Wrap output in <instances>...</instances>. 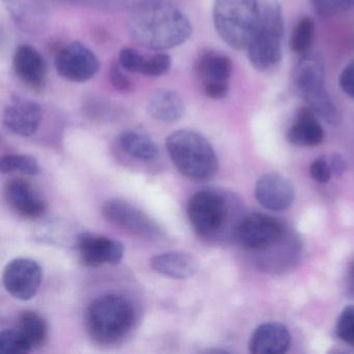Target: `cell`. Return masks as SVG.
Returning <instances> with one entry per match:
<instances>
[{
  "mask_svg": "<svg viewBox=\"0 0 354 354\" xmlns=\"http://www.w3.org/2000/svg\"><path fill=\"white\" fill-rule=\"evenodd\" d=\"M257 201L271 211L287 210L294 201V187L289 180L279 174L263 176L254 188Z\"/></svg>",
  "mask_w": 354,
  "mask_h": 354,
  "instance_id": "obj_14",
  "label": "cell"
},
{
  "mask_svg": "<svg viewBox=\"0 0 354 354\" xmlns=\"http://www.w3.org/2000/svg\"><path fill=\"white\" fill-rule=\"evenodd\" d=\"M283 236L285 227L277 219L254 213L240 221L234 237L246 250L264 252L279 243Z\"/></svg>",
  "mask_w": 354,
  "mask_h": 354,
  "instance_id": "obj_9",
  "label": "cell"
},
{
  "mask_svg": "<svg viewBox=\"0 0 354 354\" xmlns=\"http://www.w3.org/2000/svg\"><path fill=\"white\" fill-rule=\"evenodd\" d=\"M283 36L281 6L274 0H267L261 8L258 28L248 48V57L254 69L266 71L279 63Z\"/></svg>",
  "mask_w": 354,
  "mask_h": 354,
  "instance_id": "obj_5",
  "label": "cell"
},
{
  "mask_svg": "<svg viewBox=\"0 0 354 354\" xmlns=\"http://www.w3.org/2000/svg\"><path fill=\"white\" fill-rule=\"evenodd\" d=\"M127 26L134 42L157 51L183 44L192 32L187 16L165 0H150L134 8Z\"/></svg>",
  "mask_w": 354,
  "mask_h": 354,
  "instance_id": "obj_1",
  "label": "cell"
},
{
  "mask_svg": "<svg viewBox=\"0 0 354 354\" xmlns=\"http://www.w3.org/2000/svg\"><path fill=\"white\" fill-rule=\"evenodd\" d=\"M42 121V109L28 99L14 100L3 113L6 128L15 136L28 138L36 133Z\"/></svg>",
  "mask_w": 354,
  "mask_h": 354,
  "instance_id": "obj_16",
  "label": "cell"
},
{
  "mask_svg": "<svg viewBox=\"0 0 354 354\" xmlns=\"http://www.w3.org/2000/svg\"><path fill=\"white\" fill-rule=\"evenodd\" d=\"M287 138L296 146H318L324 138V130L317 119L316 113L308 107H304L296 115L291 127L288 130Z\"/></svg>",
  "mask_w": 354,
  "mask_h": 354,
  "instance_id": "obj_19",
  "label": "cell"
},
{
  "mask_svg": "<svg viewBox=\"0 0 354 354\" xmlns=\"http://www.w3.org/2000/svg\"><path fill=\"white\" fill-rule=\"evenodd\" d=\"M196 71L205 95L213 100H221L229 93L232 73L231 59L223 53L207 51L201 55Z\"/></svg>",
  "mask_w": 354,
  "mask_h": 354,
  "instance_id": "obj_11",
  "label": "cell"
},
{
  "mask_svg": "<svg viewBox=\"0 0 354 354\" xmlns=\"http://www.w3.org/2000/svg\"><path fill=\"white\" fill-rule=\"evenodd\" d=\"M16 328L28 342L32 349H38L46 343L48 324L46 320L34 310H26L20 315Z\"/></svg>",
  "mask_w": 354,
  "mask_h": 354,
  "instance_id": "obj_22",
  "label": "cell"
},
{
  "mask_svg": "<svg viewBox=\"0 0 354 354\" xmlns=\"http://www.w3.org/2000/svg\"><path fill=\"white\" fill-rule=\"evenodd\" d=\"M76 246L82 264L88 267L119 264L124 257L121 242L96 234H80L76 239Z\"/></svg>",
  "mask_w": 354,
  "mask_h": 354,
  "instance_id": "obj_13",
  "label": "cell"
},
{
  "mask_svg": "<svg viewBox=\"0 0 354 354\" xmlns=\"http://www.w3.org/2000/svg\"><path fill=\"white\" fill-rule=\"evenodd\" d=\"M291 335L279 323H264L257 327L250 339V351L254 354H281L289 349Z\"/></svg>",
  "mask_w": 354,
  "mask_h": 354,
  "instance_id": "obj_18",
  "label": "cell"
},
{
  "mask_svg": "<svg viewBox=\"0 0 354 354\" xmlns=\"http://www.w3.org/2000/svg\"><path fill=\"white\" fill-rule=\"evenodd\" d=\"M32 350L28 342L17 328L6 329L0 333V352L6 354H28Z\"/></svg>",
  "mask_w": 354,
  "mask_h": 354,
  "instance_id": "obj_26",
  "label": "cell"
},
{
  "mask_svg": "<svg viewBox=\"0 0 354 354\" xmlns=\"http://www.w3.org/2000/svg\"><path fill=\"white\" fill-rule=\"evenodd\" d=\"M101 211L109 223L132 235L150 240L165 237L162 229L154 219L126 201L119 198L107 201L103 204Z\"/></svg>",
  "mask_w": 354,
  "mask_h": 354,
  "instance_id": "obj_8",
  "label": "cell"
},
{
  "mask_svg": "<svg viewBox=\"0 0 354 354\" xmlns=\"http://www.w3.org/2000/svg\"><path fill=\"white\" fill-rule=\"evenodd\" d=\"M134 310L127 298L117 294L100 296L91 302L84 317L86 331L100 345H113L129 333Z\"/></svg>",
  "mask_w": 354,
  "mask_h": 354,
  "instance_id": "obj_2",
  "label": "cell"
},
{
  "mask_svg": "<svg viewBox=\"0 0 354 354\" xmlns=\"http://www.w3.org/2000/svg\"><path fill=\"white\" fill-rule=\"evenodd\" d=\"M315 24L310 17H304L294 26L292 32L291 49L298 55H304L310 50L314 40Z\"/></svg>",
  "mask_w": 354,
  "mask_h": 354,
  "instance_id": "obj_25",
  "label": "cell"
},
{
  "mask_svg": "<svg viewBox=\"0 0 354 354\" xmlns=\"http://www.w3.org/2000/svg\"><path fill=\"white\" fill-rule=\"evenodd\" d=\"M145 59L138 50L131 48V47H126L123 48L119 55V62L118 63L121 65L126 71L129 72H142L144 67Z\"/></svg>",
  "mask_w": 354,
  "mask_h": 354,
  "instance_id": "obj_30",
  "label": "cell"
},
{
  "mask_svg": "<svg viewBox=\"0 0 354 354\" xmlns=\"http://www.w3.org/2000/svg\"><path fill=\"white\" fill-rule=\"evenodd\" d=\"M312 3L319 15L333 17L353 7L354 0H312Z\"/></svg>",
  "mask_w": 354,
  "mask_h": 354,
  "instance_id": "obj_29",
  "label": "cell"
},
{
  "mask_svg": "<svg viewBox=\"0 0 354 354\" xmlns=\"http://www.w3.org/2000/svg\"><path fill=\"white\" fill-rule=\"evenodd\" d=\"M329 165H330L331 171L335 174L337 177H341L344 173H345L346 165L345 159L339 154L331 155L330 158L328 160Z\"/></svg>",
  "mask_w": 354,
  "mask_h": 354,
  "instance_id": "obj_34",
  "label": "cell"
},
{
  "mask_svg": "<svg viewBox=\"0 0 354 354\" xmlns=\"http://www.w3.org/2000/svg\"><path fill=\"white\" fill-rule=\"evenodd\" d=\"M293 84L308 109L327 123L339 125L341 117L325 86L324 69L320 59L304 57L294 69Z\"/></svg>",
  "mask_w": 354,
  "mask_h": 354,
  "instance_id": "obj_6",
  "label": "cell"
},
{
  "mask_svg": "<svg viewBox=\"0 0 354 354\" xmlns=\"http://www.w3.org/2000/svg\"><path fill=\"white\" fill-rule=\"evenodd\" d=\"M120 144L128 154L140 160L152 161L158 156L159 151L156 144L149 136L140 132L132 130L122 132Z\"/></svg>",
  "mask_w": 354,
  "mask_h": 354,
  "instance_id": "obj_23",
  "label": "cell"
},
{
  "mask_svg": "<svg viewBox=\"0 0 354 354\" xmlns=\"http://www.w3.org/2000/svg\"><path fill=\"white\" fill-rule=\"evenodd\" d=\"M231 202L223 192L204 189L189 200L187 215L196 235L205 239L218 237L232 217Z\"/></svg>",
  "mask_w": 354,
  "mask_h": 354,
  "instance_id": "obj_7",
  "label": "cell"
},
{
  "mask_svg": "<svg viewBox=\"0 0 354 354\" xmlns=\"http://www.w3.org/2000/svg\"><path fill=\"white\" fill-rule=\"evenodd\" d=\"M167 152L178 171L188 179L205 181L218 169V159L212 145L194 130H178L167 138Z\"/></svg>",
  "mask_w": 354,
  "mask_h": 354,
  "instance_id": "obj_3",
  "label": "cell"
},
{
  "mask_svg": "<svg viewBox=\"0 0 354 354\" xmlns=\"http://www.w3.org/2000/svg\"><path fill=\"white\" fill-rule=\"evenodd\" d=\"M122 69L123 68L119 63L113 64L111 71H109V77H111V84L117 90L121 91V92H128L131 90L132 82Z\"/></svg>",
  "mask_w": 354,
  "mask_h": 354,
  "instance_id": "obj_32",
  "label": "cell"
},
{
  "mask_svg": "<svg viewBox=\"0 0 354 354\" xmlns=\"http://www.w3.org/2000/svg\"><path fill=\"white\" fill-rule=\"evenodd\" d=\"M260 11L258 0H214L215 30L232 48L248 49L258 28Z\"/></svg>",
  "mask_w": 354,
  "mask_h": 354,
  "instance_id": "obj_4",
  "label": "cell"
},
{
  "mask_svg": "<svg viewBox=\"0 0 354 354\" xmlns=\"http://www.w3.org/2000/svg\"><path fill=\"white\" fill-rule=\"evenodd\" d=\"M149 115L162 123H176L183 118L185 105L181 97L171 90H159L149 99Z\"/></svg>",
  "mask_w": 354,
  "mask_h": 354,
  "instance_id": "obj_21",
  "label": "cell"
},
{
  "mask_svg": "<svg viewBox=\"0 0 354 354\" xmlns=\"http://www.w3.org/2000/svg\"><path fill=\"white\" fill-rule=\"evenodd\" d=\"M42 283V269L32 259L19 258L11 261L3 271V285L13 297L19 300L32 299L38 293Z\"/></svg>",
  "mask_w": 354,
  "mask_h": 354,
  "instance_id": "obj_12",
  "label": "cell"
},
{
  "mask_svg": "<svg viewBox=\"0 0 354 354\" xmlns=\"http://www.w3.org/2000/svg\"><path fill=\"white\" fill-rule=\"evenodd\" d=\"M99 61L94 53L80 42L66 45L57 53L55 68L57 73L72 82L92 80L98 72Z\"/></svg>",
  "mask_w": 354,
  "mask_h": 354,
  "instance_id": "obj_10",
  "label": "cell"
},
{
  "mask_svg": "<svg viewBox=\"0 0 354 354\" xmlns=\"http://www.w3.org/2000/svg\"><path fill=\"white\" fill-rule=\"evenodd\" d=\"M0 171L3 174L21 173L36 176L40 173V165L35 157L30 155H7L0 160Z\"/></svg>",
  "mask_w": 354,
  "mask_h": 354,
  "instance_id": "obj_24",
  "label": "cell"
},
{
  "mask_svg": "<svg viewBox=\"0 0 354 354\" xmlns=\"http://www.w3.org/2000/svg\"><path fill=\"white\" fill-rule=\"evenodd\" d=\"M5 198L10 208L20 216L36 219L47 210L45 201L24 179H13L5 187Z\"/></svg>",
  "mask_w": 354,
  "mask_h": 354,
  "instance_id": "obj_15",
  "label": "cell"
},
{
  "mask_svg": "<svg viewBox=\"0 0 354 354\" xmlns=\"http://www.w3.org/2000/svg\"><path fill=\"white\" fill-rule=\"evenodd\" d=\"M17 77L32 90H42L46 82L47 66L44 57L34 47L22 44L16 49L13 59Z\"/></svg>",
  "mask_w": 354,
  "mask_h": 354,
  "instance_id": "obj_17",
  "label": "cell"
},
{
  "mask_svg": "<svg viewBox=\"0 0 354 354\" xmlns=\"http://www.w3.org/2000/svg\"><path fill=\"white\" fill-rule=\"evenodd\" d=\"M339 86L347 96L354 99V62L346 66L339 75Z\"/></svg>",
  "mask_w": 354,
  "mask_h": 354,
  "instance_id": "obj_33",
  "label": "cell"
},
{
  "mask_svg": "<svg viewBox=\"0 0 354 354\" xmlns=\"http://www.w3.org/2000/svg\"><path fill=\"white\" fill-rule=\"evenodd\" d=\"M310 173L313 179L318 183H327L330 179L331 169L328 160L325 157H319L313 161L310 167Z\"/></svg>",
  "mask_w": 354,
  "mask_h": 354,
  "instance_id": "obj_31",
  "label": "cell"
},
{
  "mask_svg": "<svg viewBox=\"0 0 354 354\" xmlns=\"http://www.w3.org/2000/svg\"><path fill=\"white\" fill-rule=\"evenodd\" d=\"M171 67V55L165 53H159L146 59L140 73L151 77H159L167 74Z\"/></svg>",
  "mask_w": 354,
  "mask_h": 354,
  "instance_id": "obj_28",
  "label": "cell"
},
{
  "mask_svg": "<svg viewBox=\"0 0 354 354\" xmlns=\"http://www.w3.org/2000/svg\"><path fill=\"white\" fill-rule=\"evenodd\" d=\"M348 286L352 295L354 296V261L350 264L349 270H348Z\"/></svg>",
  "mask_w": 354,
  "mask_h": 354,
  "instance_id": "obj_35",
  "label": "cell"
},
{
  "mask_svg": "<svg viewBox=\"0 0 354 354\" xmlns=\"http://www.w3.org/2000/svg\"><path fill=\"white\" fill-rule=\"evenodd\" d=\"M151 267L156 272L171 279H185L196 274L198 264L196 259L182 252H167L153 257Z\"/></svg>",
  "mask_w": 354,
  "mask_h": 354,
  "instance_id": "obj_20",
  "label": "cell"
},
{
  "mask_svg": "<svg viewBox=\"0 0 354 354\" xmlns=\"http://www.w3.org/2000/svg\"><path fill=\"white\" fill-rule=\"evenodd\" d=\"M337 335L344 343L354 348V306L342 310L337 323Z\"/></svg>",
  "mask_w": 354,
  "mask_h": 354,
  "instance_id": "obj_27",
  "label": "cell"
}]
</instances>
